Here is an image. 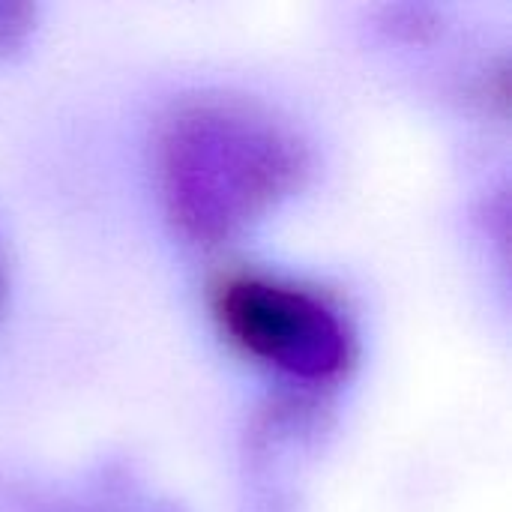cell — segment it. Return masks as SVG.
I'll return each mask as SVG.
<instances>
[{"instance_id":"6da1fadb","label":"cell","mask_w":512,"mask_h":512,"mask_svg":"<svg viewBox=\"0 0 512 512\" xmlns=\"http://www.w3.org/2000/svg\"><path fill=\"white\" fill-rule=\"evenodd\" d=\"M309 171L306 141L249 96H186L156 129L153 174L165 219L204 249L246 237L306 186Z\"/></svg>"},{"instance_id":"7a4b0ae2","label":"cell","mask_w":512,"mask_h":512,"mask_svg":"<svg viewBox=\"0 0 512 512\" xmlns=\"http://www.w3.org/2000/svg\"><path fill=\"white\" fill-rule=\"evenodd\" d=\"M207 303L219 336L240 357L303 393L345 384L360 360V336L348 312L321 288L231 267L210 282Z\"/></svg>"},{"instance_id":"3957f363","label":"cell","mask_w":512,"mask_h":512,"mask_svg":"<svg viewBox=\"0 0 512 512\" xmlns=\"http://www.w3.org/2000/svg\"><path fill=\"white\" fill-rule=\"evenodd\" d=\"M36 30V6L0 3V57H9L27 45Z\"/></svg>"},{"instance_id":"277c9868","label":"cell","mask_w":512,"mask_h":512,"mask_svg":"<svg viewBox=\"0 0 512 512\" xmlns=\"http://www.w3.org/2000/svg\"><path fill=\"white\" fill-rule=\"evenodd\" d=\"M60 512H165L159 507H150V504H138V501H123V498H90V501H81V504H69Z\"/></svg>"},{"instance_id":"5b68a950","label":"cell","mask_w":512,"mask_h":512,"mask_svg":"<svg viewBox=\"0 0 512 512\" xmlns=\"http://www.w3.org/2000/svg\"><path fill=\"white\" fill-rule=\"evenodd\" d=\"M6 294H9V258H6V246L0 237V312L6 306Z\"/></svg>"}]
</instances>
